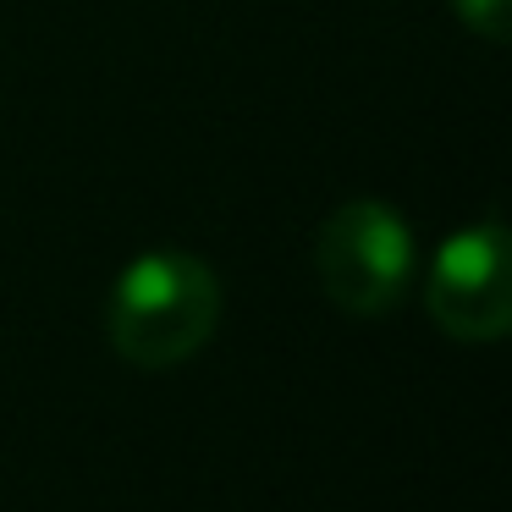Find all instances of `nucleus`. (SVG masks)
Instances as JSON below:
<instances>
[{
  "label": "nucleus",
  "instance_id": "obj_1",
  "mask_svg": "<svg viewBox=\"0 0 512 512\" xmlns=\"http://www.w3.org/2000/svg\"><path fill=\"white\" fill-rule=\"evenodd\" d=\"M221 325V281L204 259L160 248L116 276L105 303V336L133 369H177Z\"/></svg>",
  "mask_w": 512,
  "mask_h": 512
},
{
  "label": "nucleus",
  "instance_id": "obj_2",
  "mask_svg": "<svg viewBox=\"0 0 512 512\" xmlns=\"http://www.w3.org/2000/svg\"><path fill=\"white\" fill-rule=\"evenodd\" d=\"M314 270H320L325 298L342 314H358V320L391 314L413 281V232L391 204L347 199L325 215L314 237Z\"/></svg>",
  "mask_w": 512,
  "mask_h": 512
},
{
  "label": "nucleus",
  "instance_id": "obj_3",
  "mask_svg": "<svg viewBox=\"0 0 512 512\" xmlns=\"http://www.w3.org/2000/svg\"><path fill=\"white\" fill-rule=\"evenodd\" d=\"M430 320L452 342H501L512 325V254L501 221L463 226L441 243L424 281Z\"/></svg>",
  "mask_w": 512,
  "mask_h": 512
},
{
  "label": "nucleus",
  "instance_id": "obj_4",
  "mask_svg": "<svg viewBox=\"0 0 512 512\" xmlns=\"http://www.w3.org/2000/svg\"><path fill=\"white\" fill-rule=\"evenodd\" d=\"M457 17H463V28H474L479 39H490V45H507L512 34V0H452Z\"/></svg>",
  "mask_w": 512,
  "mask_h": 512
}]
</instances>
